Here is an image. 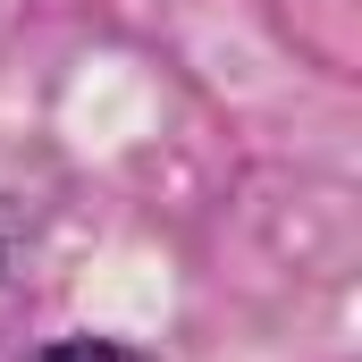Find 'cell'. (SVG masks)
<instances>
[{"mask_svg": "<svg viewBox=\"0 0 362 362\" xmlns=\"http://www.w3.org/2000/svg\"><path fill=\"white\" fill-rule=\"evenodd\" d=\"M34 362H152V354L110 346V337H68V346H51V354H34Z\"/></svg>", "mask_w": 362, "mask_h": 362, "instance_id": "cell-1", "label": "cell"}]
</instances>
